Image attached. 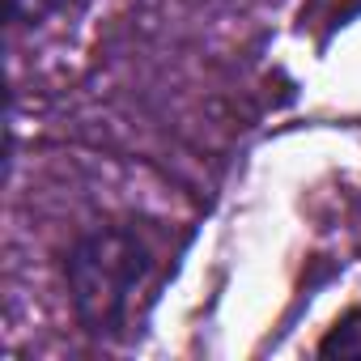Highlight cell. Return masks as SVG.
<instances>
[{"label": "cell", "mask_w": 361, "mask_h": 361, "mask_svg": "<svg viewBox=\"0 0 361 361\" xmlns=\"http://www.w3.org/2000/svg\"><path fill=\"white\" fill-rule=\"evenodd\" d=\"M157 268V247L136 221L98 226L68 251V293L77 323L94 340H119L132 331L136 293Z\"/></svg>", "instance_id": "6da1fadb"}, {"label": "cell", "mask_w": 361, "mask_h": 361, "mask_svg": "<svg viewBox=\"0 0 361 361\" xmlns=\"http://www.w3.org/2000/svg\"><path fill=\"white\" fill-rule=\"evenodd\" d=\"M51 9H60V0H9V18L18 26H30V22H43Z\"/></svg>", "instance_id": "3957f363"}, {"label": "cell", "mask_w": 361, "mask_h": 361, "mask_svg": "<svg viewBox=\"0 0 361 361\" xmlns=\"http://www.w3.org/2000/svg\"><path fill=\"white\" fill-rule=\"evenodd\" d=\"M319 357H361V306L344 310L319 340Z\"/></svg>", "instance_id": "7a4b0ae2"}]
</instances>
